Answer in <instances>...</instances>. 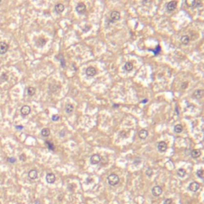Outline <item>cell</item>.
Instances as JSON below:
<instances>
[{
    "label": "cell",
    "instance_id": "obj_1",
    "mask_svg": "<svg viewBox=\"0 0 204 204\" xmlns=\"http://www.w3.org/2000/svg\"><path fill=\"white\" fill-rule=\"evenodd\" d=\"M119 182H120V178H119V176L116 174H111L108 175V184L110 186H116L119 183Z\"/></svg>",
    "mask_w": 204,
    "mask_h": 204
},
{
    "label": "cell",
    "instance_id": "obj_2",
    "mask_svg": "<svg viewBox=\"0 0 204 204\" xmlns=\"http://www.w3.org/2000/svg\"><path fill=\"white\" fill-rule=\"evenodd\" d=\"M199 187H200V185L199 183L192 182L190 183L189 187H188V189H189L191 191H192V192H196V191L199 189Z\"/></svg>",
    "mask_w": 204,
    "mask_h": 204
},
{
    "label": "cell",
    "instance_id": "obj_3",
    "mask_svg": "<svg viewBox=\"0 0 204 204\" xmlns=\"http://www.w3.org/2000/svg\"><path fill=\"white\" fill-rule=\"evenodd\" d=\"M162 192H163V190H162V188L160 187V186H156V187H154L153 188H152V190H151L152 194H153L154 196H156V197L160 196V194H162Z\"/></svg>",
    "mask_w": 204,
    "mask_h": 204
},
{
    "label": "cell",
    "instance_id": "obj_4",
    "mask_svg": "<svg viewBox=\"0 0 204 204\" xmlns=\"http://www.w3.org/2000/svg\"><path fill=\"white\" fill-rule=\"evenodd\" d=\"M8 45L3 42H0V55H3L8 50Z\"/></svg>",
    "mask_w": 204,
    "mask_h": 204
},
{
    "label": "cell",
    "instance_id": "obj_5",
    "mask_svg": "<svg viewBox=\"0 0 204 204\" xmlns=\"http://www.w3.org/2000/svg\"><path fill=\"white\" fill-rule=\"evenodd\" d=\"M76 11H77V13L80 14H84L85 12L86 11V5H85L84 3H82V2H80V3H79V4L77 6V7H76Z\"/></svg>",
    "mask_w": 204,
    "mask_h": 204
},
{
    "label": "cell",
    "instance_id": "obj_6",
    "mask_svg": "<svg viewBox=\"0 0 204 204\" xmlns=\"http://www.w3.org/2000/svg\"><path fill=\"white\" fill-rule=\"evenodd\" d=\"M110 18H111V19L112 22H116V21H118V20H120V13L119 11H112L111 14H110Z\"/></svg>",
    "mask_w": 204,
    "mask_h": 204
},
{
    "label": "cell",
    "instance_id": "obj_7",
    "mask_svg": "<svg viewBox=\"0 0 204 204\" xmlns=\"http://www.w3.org/2000/svg\"><path fill=\"white\" fill-rule=\"evenodd\" d=\"M86 75L89 76V77H93L97 74V69L93 66H89L86 69Z\"/></svg>",
    "mask_w": 204,
    "mask_h": 204
},
{
    "label": "cell",
    "instance_id": "obj_8",
    "mask_svg": "<svg viewBox=\"0 0 204 204\" xmlns=\"http://www.w3.org/2000/svg\"><path fill=\"white\" fill-rule=\"evenodd\" d=\"M100 162V156L99 155H93L90 158V163L93 164V165H95V164H98Z\"/></svg>",
    "mask_w": 204,
    "mask_h": 204
},
{
    "label": "cell",
    "instance_id": "obj_9",
    "mask_svg": "<svg viewBox=\"0 0 204 204\" xmlns=\"http://www.w3.org/2000/svg\"><path fill=\"white\" fill-rule=\"evenodd\" d=\"M30 111H31V109H30V107L28 105H24L21 108V114H22L23 117L29 115L30 113Z\"/></svg>",
    "mask_w": 204,
    "mask_h": 204
},
{
    "label": "cell",
    "instance_id": "obj_10",
    "mask_svg": "<svg viewBox=\"0 0 204 204\" xmlns=\"http://www.w3.org/2000/svg\"><path fill=\"white\" fill-rule=\"evenodd\" d=\"M45 179H46V182L48 183H54L56 180V176L53 173H49V174L46 175Z\"/></svg>",
    "mask_w": 204,
    "mask_h": 204
},
{
    "label": "cell",
    "instance_id": "obj_11",
    "mask_svg": "<svg viewBox=\"0 0 204 204\" xmlns=\"http://www.w3.org/2000/svg\"><path fill=\"white\" fill-rule=\"evenodd\" d=\"M157 148L160 152H164L167 148V145L164 141H160L157 145Z\"/></svg>",
    "mask_w": 204,
    "mask_h": 204
},
{
    "label": "cell",
    "instance_id": "obj_12",
    "mask_svg": "<svg viewBox=\"0 0 204 204\" xmlns=\"http://www.w3.org/2000/svg\"><path fill=\"white\" fill-rule=\"evenodd\" d=\"M176 6H177V2L176 1H172L169 2L167 5V11H173L176 8Z\"/></svg>",
    "mask_w": 204,
    "mask_h": 204
},
{
    "label": "cell",
    "instance_id": "obj_13",
    "mask_svg": "<svg viewBox=\"0 0 204 204\" xmlns=\"http://www.w3.org/2000/svg\"><path fill=\"white\" fill-rule=\"evenodd\" d=\"M138 136H139V138L140 139L145 140L146 138L148 137V132L147 130H145V129H141L139 132Z\"/></svg>",
    "mask_w": 204,
    "mask_h": 204
},
{
    "label": "cell",
    "instance_id": "obj_14",
    "mask_svg": "<svg viewBox=\"0 0 204 204\" xmlns=\"http://www.w3.org/2000/svg\"><path fill=\"white\" fill-rule=\"evenodd\" d=\"M28 176L30 179H36L38 178V172L36 170H30L28 173Z\"/></svg>",
    "mask_w": 204,
    "mask_h": 204
},
{
    "label": "cell",
    "instance_id": "obj_15",
    "mask_svg": "<svg viewBox=\"0 0 204 204\" xmlns=\"http://www.w3.org/2000/svg\"><path fill=\"white\" fill-rule=\"evenodd\" d=\"M64 9H65V6H64L62 3H58L55 6V11L57 14H61L62 13Z\"/></svg>",
    "mask_w": 204,
    "mask_h": 204
},
{
    "label": "cell",
    "instance_id": "obj_16",
    "mask_svg": "<svg viewBox=\"0 0 204 204\" xmlns=\"http://www.w3.org/2000/svg\"><path fill=\"white\" fill-rule=\"evenodd\" d=\"M203 94H204V92L203 89H197V90H195V92L194 93V96L197 99H199V98H202L203 97Z\"/></svg>",
    "mask_w": 204,
    "mask_h": 204
},
{
    "label": "cell",
    "instance_id": "obj_17",
    "mask_svg": "<svg viewBox=\"0 0 204 204\" xmlns=\"http://www.w3.org/2000/svg\"><path fill=\"white\" fill-rule=\"evenodd\" d=\"M200 155H201V151L199 150H198V149H194L191 152V156H192V158H194V159L199 157Z\"/></svg>",
    "mask_w": 204,
    "mask_h": 204
},
{
    "label": "cell",
    "instance_id": "obj_18",
    "mask_svg": "<svg viewBox=\"0 0 204 204\" xmlns=\"http://www.w3.org/2000/svg\"><path fill=\"white\" fill-rule=\"evenodd\" d=\"M180 41L182 42V44L183 45H187L188 43H189V42H190V38L188 37L187 35H183V36H182L181 38H180Z\"/></svg>",
    "mask_w": 204,
    "mask_h": 204
},
{
    "label": "cell",
    "instance_id": "obj_19",
    "mask_svg": "<svg viewBox=\"0 0 204 204\" xmlns=\"http://www.w3.org/2000/svg\"><path fill=\"white\" fill-rule=\"evenodd\" d=\"M45 43H46V41H45V39L42 38H39L37 40V42H36V45H37L38 47L44 46Z\"/></svg>",
    "mask_w": 204,
    "mask_h": 204
},
{
    "label": "cell",
    "instance_id": "obj_20",
    "mask_svg": "<svg viewBox=\"0 0 204 204\" xmlns=\"http://www.w3.org/2000/svg\"><path fill=\"white\" fill-rule=\"evenodd\" d=\"M41 134L42 136H44V137H47V136L50 135V131L49 129H47V128H45V129H43L42 130Z\"/></svg>",
    "mask_w": 204,
    "mask_h": 204
},
{
    "label": "cell",
    "instance_id": "obj_21",
    "mask_svg": "<svg viewBox=\"0 0 204 204\" xmlns=\"http://www.w3.org/2000/svg\"><path fill=\"white\" fill-rule=\"evenodd\" d=\"M74 106H73V105H71V104H67L65 105V112H67V113H71V112L74 111Z\"/></svg>",
    "mask_w": 204,
    "mask_h": 204
},
{
    "label": "cell",
    "instance_id": "obj_22",
    "mask_svg": "<svg viewBox=\"0 0 204 204\" xmlns=\"http://www.w3.org/2000/svg\"><path fill=\"white\" fill-rule=\"evenodd\" d=\"M133 69V65L132 62H126V64L124 65V69H125L126 71L129 72L131 71L132 69Z\"/></svg>",
    "mask_w": 204,
    "mask_h": 204
},
{
    "label": "cell",
    "instance_id": "obj_23",
    "mask_svg": "<svg viewBox=\"0 0 204 204\" xmlns=\"http://www.w3.org/2000/svg\"><path fill=\"white\" fill-rule=\"evenodd\" d=\"M183 129V126L181 125V124H176V125L174 127V131L176 132V133H180L182 132V131Z\"/></svg>",
    "mask_w": 204,
    "mask_h": 204
},
{
    "label": "cell",
    "instance_id": "obj_24",
    "mask_svg": "<svg viewBox=\"0 0 204 204\" xmlns=\"http://www.w3.org/2000/svg\"><path fill=\"white\" fill-rule=\"evenodd\" d=\"M35 92H36V89L33 87H29L28 89H27V93H28V95L30 97L34 95Z\"/></svg>",
    "mask_w": 204,
    "mask_h": 204
},
{
    "label": "cell",
    "instance_id": "obj_25",
    "mask_svg": "<svg viewBox=\"0 0 204 204\" xmlns=\"http://www.w3.org/2000/svg\"><path fill=\"white\" fill-rule=\"evenodd\" d=\"M177 175L180 178H183L185 176V175H186V171L183 168H179L177 171Z\"/></svg>",
    "mask_w": 204,
    "mask_h": 204
},
{
    "label": "cell",
    "instance_id": "obj_26",
    "mask_svg": "<svg viewBox=\"0 0 204 204\" xmlns=\"http://www.w3.org/2000/svg\"><path fill=\"white\" fill-rule=\"evenodd\" d=\"M45 144L47 145V147H48V148L50 149V150H52V151H54V144L52 142H50V141H45Z\"/></svg>",
    "mask_w": 204,
    "mask_h": 204
},
{
    "label": "cell",
    "instance_id": "obj_27",
    "mask_svg": "<svg viewBox=\"0 0 204 204\" xmlns=\"http://www.w3.org/2000/svg\"><path fill=\"white\" fill-rule=\"evenodd\" d=\"M197 176L199 178H200V179H203V178H204V172H203V170H202V169H200V170H199V171L197 172Z\"/></svg>",
    "mask_w": 204,
    "mask_h": 204
},
{
    "label": "cell",
    "instance_id": "obj_28",
    "mask_svg": "<svg viewBox=\"0 0 204 204\" xmlns=\"http://www.w3.org/2000/svg\"><path fill=\"white\" fill-rule=\"evenodd\" d=\"M200 5H201V2L196 1V0H194V1H192V2H191V7H193V8L199 7V6H200Z\"/></svg>",
    "mask_w": 204,
    "mask_h": 204
},
{
    "label": "cell",
    "instance_id": "obj_29",
    "mask_svg": "<svg viewBox=\"0 0 204 204\" xmlns=\"http://www.w3.org/2000/svg\"><path fill=\"white\" fill-rule=\"evenodd\" d=\"M60 57H59V61L61 62V64H62V66L63 67V68H65V59H64V57H63V55L62 54H60Z\"/></svg>",
    "mask_w": 204,
    "mask_h": 204
},
{
    "label": "cell",
    "instance_id": "obj_30",
    "mask_svg": "<svg viewBox=\"0 0 204 204\" xmlns=\"http://www.w3.org/2000/svg\"><path fill=\"white\" fill-rule=\"evenodd\" d=\"M160 50H161V49L160 47V45H157L156 48L155 49V50H153V53H154V54H156H156H158L160 52Z\"/></svg>",
    "mask_w": 204,
    "mask_h": 204
},
{
    "label": "cell",
    "instance_id": "obj_31",
    "mask_svg": "<svg viewBox=\"0 0 204 204\" xmlns=\"http://www.w3.org/2000/svg\"><path fill=\"white\" fill-rule=\"evenodd\" d=\"M152 173H153V172H152V170H151V168H148V169L147 170V171H146V175H147L148 176H149V177H150V176H151Z\"/></svg>",
    "mask_w": 204,
    "mask_h": 204
},
{
    "label": "cell",
    "instance_id": "obj_32",
    "mask_svg": "<svg viewBox=\"0 0 204 204\" xmlns=\"http://www.w3.org/2000/svg\"><path fill=\"white\" fill-rule=\"evenodd\" d=\"M7 81V74H2L1 76V82Z\"/></svg>",
    "mask_w": 204,
    "mask_h": 204
},
{
    "label": "cell",
    "instance_id": "obj_33",
    "mask_svg": "<svg viewBox=\"0 0 204 204\" xmlns=\"http://www.w3.org/2000/svg\"><path fill=\"white\" fill-rule=\"evenodd\" d=\"M60 119V117L58 115H54L52 116V120L53 121H57V120H58Z\"/></svg>",
    "mask_w": 204,
    "mask_h": 204
},
{
    "label": "cell",
    "instance_id": "obj_34",
    "mask_svg": "<svg viewBox=\"0 0 204 204\" xmlns=\"http://www.w3.org/2000/svg\"><path fill=\"white\" fill-rule=\"evenodd\" d=\"M172 200L171 199H167L164 200L163 204H172Z\"/></svg>",
    "mask_w": 204,
    "mask_h": 204
},
{
    "label": "cell",
    "instance_id": "obj_35",
    "mask_svg": "<svg viewBox=\"0 0 204 204\" xmlns=\"http://www.w3.org/2000/svg\"><path fill=\"white\" fill-rule=\"evenodd\" d=\"M19 159H20V160H22V161H25V160H26V156H25V154L20 155Z\"/></svg>",
    "mask_w": 204,
    "mask_h": 204
},
{
    "label": "cell",
    "instance_id": "obj_36",
    "mask_svg": "<svg viewBox=\"0 0 204 204\" xmlns=\"http://www.w3.org/2000/svg\"><path fill=\"white\" fill-rule=\"evenodd\" d=\"M7 161H8V162L11 163H15V161H16V160H15L14 158L11 157V158H8V159H7Z\"/></svg>",
    "mask_w": 204,
    "mask_h": 204
},
{
    "label": "cell",
    "instance_id": "obj_37",
    "mask_svg": "<svg viewBox=\"0 0 204 204\" xmlns=\"http://www.w3.org/2000/svg\"><path fill=\"white\" fill-rule=\"evenodd\" d=\"M187 86H188V83L187 82H183V83L182 85H181V87H182V89H186V88L187 87Z\"/></svg>",
    "mask_w": 204,
    "mask_h": 204
},
{
    "label": "cell",
    "instance_id": "obj_38",
    "mask_svg": "<svg viewBox=\"0 0 204 204\" xmlns=\"http://www.w3.org/2000/svg\"><path fill=\"white\" fill-rule=\"evenodd\" d=\"M151 0H144V1L142 2V3L144 4V3H151Z\"/></svg>",
    "mask_w": 204,
    "mask_h": 204
},
{
    "label": "cell",
    "instance_id": "obj_39",
    "mask_svg": "<svg viewBox=\"0 0 204 204\" xmlns=\"http://www.w3.org/2000/svg\"><path fill=\"white\" fill-rule=\"evenodd\" d=\"M15 128H16L17 129H19V130H22L23 129V126H22V125H17V126H15Z\"/></svg>",
    "mask_w": 204,
    "mask_h": 204
},
{
    "label": "cell",
    "instance_id": "obj_40",
    "mask_svg": "<svg viewBox=\"0 0 204 204\" xmlns=\"http://www.w3.org/2000/svg\"><path fill=\"white\" fill-rule=\"evenodd\" d=\"M147 102H148V99H144V100H141L140 103H142V104H145V103H147Z\"/></svg>",
    "mask_w": 204,
    "mask_h": 204
},
{
    "label": "cell",
    "instance_id": "obj_41",
    "mask_svg": "<svg viewBox=\"0 0 204 204\" xmlns=\"http://www.w3.org/2000/svg\"><path fill=\"white\" fill-rule=\"evenodd\" d=\"M175 111H176V112H177V114L179 115V110H178V106L176 105V107H175Z\"/></svg>",
    "mask_w": 204,
    "mask_h": 204
},
{
    "label": "cell",
    "instance_id": "obj_42",
    "mask_svg": "<svg viewBox=\"0 0 204 204\" xmlns=\"http://www.w3.org/2000/svg\"><path fill=\"white\" fill-rule=\"evenodd\" d=\"M35 204H40V201L36 200V201H35Z\"/></svg>",
    "mask_w": 204,
    "mask_h": 204
},
{
    "label": "cell",
    "instance_id": "obj_43",
    "mask_svg": "<svg viewBox=\"0 0 204 204\" xmlns=\"http://www.w3.org/2000/svg\"><path fill=\"white\" fill-rule=\"evenodd\" d=\"M118 105H113V107H118Z\"/></svg>",
    "mask_w": 204,
    "mask_h": 204
},
{
    "label": "cell",
    "instance_id": "obj_44",
    "mask_svg": "<svg viewBox=\"0 0 204 204\" xmlns=\"http://www.w3.org/2000/svg\"><path fill=\"white\" fill-rule=\"evenodd\" d=\"M2 2V0H0V2Z\"/></svg>",
    "mask_w": 204,
    "mask_h": 204
}]
</instances>
